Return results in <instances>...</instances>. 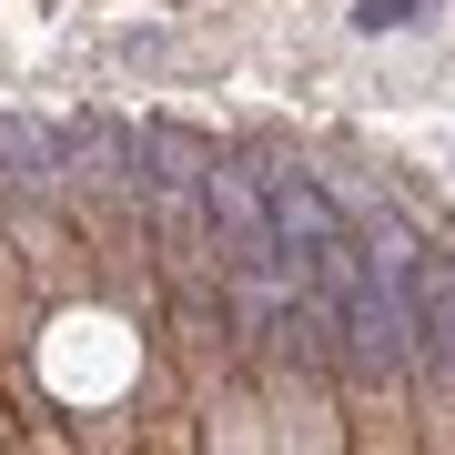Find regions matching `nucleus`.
Here are the masks:
<instances>
[{"instance_id":"obj_4","label":"nucleus","mask_w":455,"mask_h":455,"mask_svg":"<svg viewBox=\"0 0 455 455\" xmlns=\"http://www.w3.org/2000/svg\"><path fill=\"white\" fill-rule=\"evenodd\" d=\"M61 182H132V132L122 122H61Z\"/></svg>"},{"instance_id":"obj_3","label":"nucleus","mask_w":455,"mask_h":455,"mask_svg":"<svg viewBox=\"0 0 455 455\" xmlns=\"http://www.w3.org/2000/svg\"><path fill=\"white\" fill-rule=\"evenodd\" d=\"M0 193L11 203H61V142L41 122H0Z\"/></svg>"},{"instance_id":"obj_5","label":"nucleus","mask_w":455,"mask_h":455,"mask_svg":"<svg viewBox=\"0 0 455 455\" xmlns=\"http://www.w3.org/2000/svg\"><path fill=\"white\" fill-rule=\"evenodd\" d=\"M415 20H425V0H364L355 31H415Z\"/></svg>"},{"instance_id":"obj_1","label":"nucleus","mask_w":455,"mask_h":455,"mask_svg":"<svg viewBox=\"0 0 455 455\" xmlns=\"http://www.w3.org/2000/svg\"><path fill=\"white\" fill-rule=\"evenodd\" d=\"M203 233H212V274H263V263H293L283 233H274V212H263V193H253V172L223 163V152L203 163Z\"/></svg>"},{"instance_id":"obj_2","label":"nucleus","mask_w":455,"mask_h":455,"mask_svg":"<svg viewBox=\"0 0 455 455\" xmlns=\"http://www.w3.org/2000/svg\"><path fill=\"white\" fill-rule=\"evenodd\" d=\"M253 193H263V212H274V233H283V253H293V263H304L314 243H334V233H344V203H334L304 163H263V172H253Z\"/></svg>"}]
</instances>
